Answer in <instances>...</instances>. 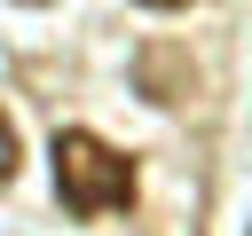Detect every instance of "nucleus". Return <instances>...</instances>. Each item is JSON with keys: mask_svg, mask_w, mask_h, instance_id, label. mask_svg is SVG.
Returning a JSON list of instances; mask_svg holds the SVG:
<instances>
[{"mask_svg": "<svg viewBox=\"0 0 252 236\" xmlns=\"http://www.w3.org/2000/svg\"><path fill=\"white\" fill-rule=\"evenodd\" d=\"M47 165H55L63 212H79V220H102V212H126V205H134V157L110 149V142L87 134V126H63V134L47 142Z\"/></svg>", "mask_w": 252, "mask_h": 236, "instance_id": "1", "label": "nucleus"}, {"mask_svg": "<svg viewBox=\"0 0 252 236\" xmlns=\"http://www.w3.org/2000/svg\"><path fill=\"white\" fill-rule=\"evenodd\" d=\"M134 79H142V94H150V102H181V94H189V71H181V55H173V47H150V55L134 63Z\"/></svg>", "mask_w": 252, "mask_h": 236, "instance_id": "2", "label": "nucleus"}, {"mask_svg": "<svg viewBox=\"0 0 252 236\" xmlns=\"http://www.w3.org/2000/svg\"><path fill=\"white\" fill-rule=\"evenodd\" d=\"M16 157H24V142H16V118L0 110V189L16 181Z\"/></svg>", "mask_w": 252, "mask_h": 236, "instance_id": "3", "label": "nucleus"}, {"mask_svg": "<svg viewBox=\"0 0 252 236\" xmlns=\"http://www.w3.org/2000/svg\"><path fill=\"white\" fill-rule=\"evenodd\" d=\"M134 8H158V16H165V8H189V0H134Z\"/></svg>", "mask_w": 252, "mask_h": 236, "instance_id": "4", "label": "nucleus"}, {"mask_svg": "<svg viewBox=\"0 0 252 236\" xmlns=\"http://www.w3.org/2000/svg\"><path fill=\"white\" fill-rule=\"evenodd\" d=\"M24 8H47V0H24Z\"/></svg>", "mask_w": 252, "mask_h": 236, "instance_id": "5", "label": "nucleus"}]
</instances>
